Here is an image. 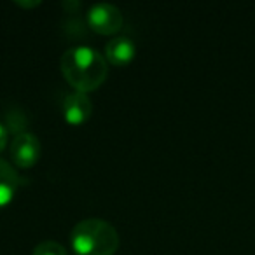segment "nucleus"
I'll return each instance as SVG.
<instances>
[{"label": "nucleus", "instance_id": "nucleus-1", "mask_svg": "<svg viewBox=\"0 0 255 255\" xmlns=\"http://www.w3.org/2000/svg\"><path fill=\"white\" fill-rule=\"evenodd\" d=\"M61 72L67 82L75 89L88 95L105 82L109 74L107 60L96 49L88 46H75L61 56Z\"/></svg>", "mask_w": 255, "mask_h": 255}, {"label": "nucleus", "instance_id": "nucleus-2", "mask_svg": "<svg viewBox=\"0 0 255 255\" xmlns=\"http://www.w3.org/2000/svg\"><path fill=\"white\" fill-rule=\"evenodd\" d=\"M70 247L75 255H114L119 248V234L107 220L86 219L70 231Z\"/></svg>", "mask_w": 255, "mask_h": 255}, {"label": "nucleus", "instance_id": "nucleus-3", "mask_svg": "<svg viewBox=\"0 0 255 255\" xmlns=\"http://www.w3.org/2000/svg\"><path fill=\"white\" fill-rule=\"evenodd\" d=\"M123 23H124L123 12L114 4L100 2V4H95L88 11L89 28L95 30L100 35H112V33H117L123 28Z\"/></svg>", "mask_w": 255, "mask_h": 255}, {"label": "nucleus", "instance_id": "nucleus-4", "mask_svg": "<svg viewBox=\"0 0 255 255\" xmlns=\"http://www.w3.org/2000/svg\"><path fill=\"white\" fill-rule=\"evenodd\" d=\"M40 152H42V145L33 133H19V135L14 136L11 143L12 163L18 168H23V170L32 168L40 159Z\"/></svg>", "mask_w": 255, "mask_h": 255}, {"label": "nucleus", "instance_id": "nucleus-5", "mask_svg": "<svg viewBox=\"0 0 255 255\" xmlns=\"http://www.w3.org/2000/svg\"><path fill=\"white\" fill-rule=\"evenodd\" d=\"M93 114V102L86 93L74 91L63 100V119L72 126L84 124Z\"/></svg>", "mask_w": 255, "mask_h": 255}, {"label": "nucleus", "instance_id": "nucleus-6", "mask_svg": "<svg viewBox=\"0 0 255 255\" xmlns=\"http://www.w3.org/2000/svg\"><path fill=\"white\" fill-rule=\"evenodd\" d=\"M136 46L128 37H116L105 46V60L116 67H124L135 58Z\"/></svg>", "mask_w": 255, "mask_h": 255}, {"label": "nucleus", "instance_id": "nucleus-7", "mask_svg": "<svg viewBox=\"0 0 255 255\" xmlns=\"http://www.w3.org/2000/svg\"><path fill=\"white\" fill-rule=\"evenodd\" d=\"M21 182L23 178L19 177L16 168H12L7 161L0 159V208L7 206L14 199Z\"/></svg>", "mask_w": 255, "mask_h": 255}, {"label": "nucleus", "instance_id": "nucleus-8", "mask_svg": "<svg viewBox=\"0 0 255 255\" xmlns=\"http://www.w3.org/2000/svg\"><path fill=\"white\" fill-rule=\"evenodd\" d=\"M32 255H67V248L61 243H58V241L47 240L37 245V247L33 248Z\"/></svg>", "mask_w": 255, "mask_h": 255}, {"label": "nucleus", "instance_id": "nucleus-9", "mask_svg": "<svg viewBox=\"0 0 255 255\" xmlns=\"http://www.w3.org/2000/svg\"><path fill=\"white\" fill-rule=\"evenodd\" d=\"M5 143H7V129L4 128V124L0 123V152L4 150Z\"/></svg>", "mask_w": 255, "mask_h": 255}, {"label": "nucleus", "instance_id": "nucleus-10", "mask_svg": "<svg viewBox=\"0 0 255 255\" xmlns=\"http://www.w3.org/2000/svg\"><path fill=\"white\" fill-rule=\"evenodd\" d=\"M16 4L21 5V7H25V9H32V7H37V5H40V0H33V2H21V0H18Z\"/></svg>", "mask_w": 255, "mask_h": 255}]
</instances>
